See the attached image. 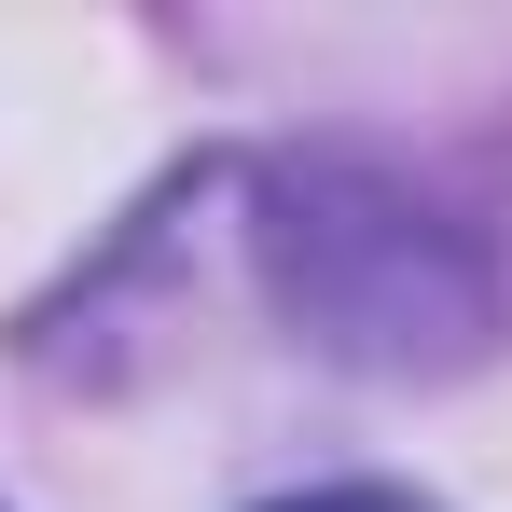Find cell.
Listing matches in <instances>:
<instances>
[{
    "mask_svg": "<svg viewBox=\"0 0 512 512\" xmlns=\"http://www.w3.org/2000/svg\"><path fill=\"white\" fill-rule=\"evenodd\" d=\"M277 291H291V319H319V346L346 360H443V346L485 333V277L471 250L402 208V194H374V180H291L277 194Z\"/></svg>",
    "mask_w": 512,
    "mask_h": 512,
    "instance_id": "cell-1",
    "label": "cell"
},
{
    "mask_svg": "<svg viewBox=\"0 0 512 512\" xmlns=\"http://www.w3.org/2000/svg\"><path fill=\"white\" fill-rule=\"evenodd\" d=\"M263 512H429V499H402V485H319V499H263Z\"/></svg>",
    "mask_w": 512,
    "mask_h": 512,
    "instance_id": "cell-2",
    "label": "cell"
}]
</instances>
